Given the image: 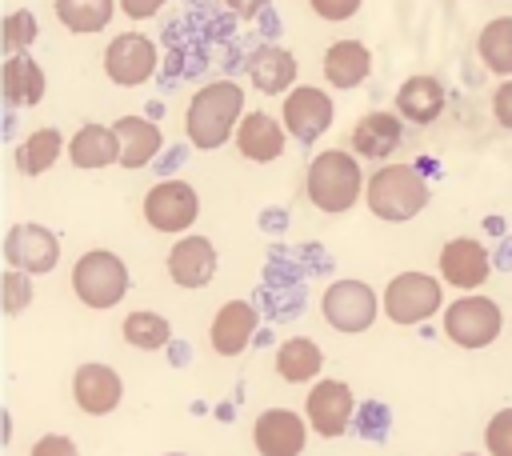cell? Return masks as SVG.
Masks as SVG:
<instances>
[{
    "instance_id": "3957f363",
    "label": "cell",
    "mask_w": 512,
    "mask_h": 456,
    "mask_svg": "<svg viewBox=\"0 0 512 456\" xmlns=\"http://www.w3.org/2000/svg\"><path fill=\"white\" fill-rule=\"evenodd\" d=\"M368 180L360 172V160L344 148H324L320 156H312L308 172H304V192L320 212H348L360 196H364Z\"/></svg>"
},
{
    "instance_id": "e575fe53",
    "label": "cell",
    "mask_w": 512,
    "mask_h": 456,
    "mask_svg": "<svg viewBox=\"0 0 512 456\" xmlns=\"http://www.w3.org/2000/svg\"><path fill=\"white\" fill-rule=\"evenodd\" d=\"M360 4H364V0H308V8H312L320 20H332V24L352 20V16L360 12Z\"/></svg>"
},
{
    "instance_id": "5bb4252c",
    "label": "cell",
    "mask_w": 512,
    "mask_h": 456,
    "mask_svg": "<svg viewBox=\"0 0 512 456\" xmlns=\"http://www.w3.org/2000/svg\"><path fill=\"white\" fill-rule=\"evenodd\" d=\"M304 436H308V428L292 408H268L252 424V444L260 456H300Z\"/></svg>"
},
{
    "instance_id": "8d00e7d4",
    "label": "cell",
    "mask_w": 512,
    "mask_h": 456,
    "mask_svg": "<svg viewBox=\"0 0 512 456\" xmlns=\"http://www.w3.org/2000/svg\"><path fill=\"white\" fill-rule=\"evenodd\" d=\"M492 116H496V124H500V128H508V132H512V76H508V80H500V88L492 92Z\"/></svg>"
},
{
    "instance_id": "52a82bcc",
    "label": "cell",
    "mask_w": 512,
    "mask_h": 456,
    "mask_svg": "<svg viewBox=\"0 0 512 456\" xmlns=\"http://www.w3.org/2000/svg\"><path fill=\"white\" fill-rule=\"evenodd\" d=\"M160 52L144 32H120L104 48V76L120 88H140L156 76Z\"/></svg>"
},
{
    "instance_id": "1f68e13d",
    "label": "cell",
    "mask_w": 512,
    "mask_h": 456,
    "mask_svg": "<svg viewBox=\"0 0 512 456\" xmlns=\"http://www.w3.org/2000/svg\"><path fill=\"white\" fill-rule=\"evenodd\" d=\"M0 284H4V312L8 316H20L32 304V276L20 272V268H8Z\"/></svg>"
},
{
    "instance_id": "7c38bea8",
    "label": "cell",
    "mask_w": 512,
    "mask_h": 456,
    "mask_svg": "<svg viewBox=\"0 0 512 456\" xmlns=\"http://www.w3.org/2000/svg\"><path fill=\"white\" fill-rule=\"evenodd\" d=\"M304 412H308V424L320 432V436H344L348 424L356 420V400H352V388L344 380H320L308 388V400H304Z\"/></svg>"
},
{
    "instance_id": "8992f818",
    "label": "cell",
    "mask_w": 512,
    "mask_h": 456,
    "mask_svg": "<svg viewBox=\"0 0 512 456\" xmlns=\"http://www.w3.org/2000/svg\"><path fill=\"white\" fill-rule=\"evenodd\" d=\"M504 328L500 304L488 296H460L444 312V336L456 348H488Z\"/></svg>"
},
{
    "instance_id": "7402d4cb",
    "label": "cell",
    "mask_w": 512,
    "mask_h": 456,
    "mask_svg": "<svg viewBox=\"0 0 512 456\" xmlns=\"http://www.w3.org/2000/svg\"><path fill=\"white\" fill-rule=\"evenodd\" d=\"M248 76H252L256 92H268V96L292 92V84H296V56L288 48H280V44H264L248 60Z\"/></svg>"
},
{
    "instance_id": "30bf717a",
    "label": "cell",
    "mask_w": 512,
    "mask_h": 456,
    "mask_svg": "<svg viewBox=\"0 0 512 456\" xmlns=\"http://www.w3.org/2000/svg\"><path fill=\"white\" fill-rule=\"evenodd\" d=\"M332 116H336L332 96L312 88V84H296L284 96V108H280V120H284L288 136L300 140V144H316L332 128Z\"/></svg>"
},
{
    "instance_id": "4fadbf2b",
    "label": "cell",
    "mask_w": 512,
    "mask_h": 456,
    "mask_svg": "<svg viewBox=\"0 0 512 456\" xmlns=\"http://www.w3.org/2000/svg\"><path fill=\"white\" fill-rule=\"evenodd\" d=\"M488 272H492V260H488V248L480 240L456 236V240H448L440 248V276H444V284L472 292V288H480L488 280Z\"/></svg>"
},
{
    "instance_id": "44dd1931",
    "label": "cell",
    "mask_w": 512,
    "mask_h": 456,
    "mask_svg": "<svg viewBox=\"0 0 512 456\" xmlns=\"http://www.w3.org/2000/svg\"><path fill=\"white\" fill-rule=\"evenodd\" d=\"M116 136H120V168H148L164 144L160 124H152L148 116H120L112 120Z\"/></svg>"
},
{
    "instance_id": "d6986e66",
    "label": "cell",
    "mask_w": 512,
    "mask_h": 456,
    "mask_svg": "<svg viewBox=\"0 0 512 456\" xmlns=\"http://www.w3.org/2000/svg\"><path fill=\"white\" fill-rule=\"evenodd\" d=\"M404 116L400 112H364L356 124H352V152L356 156H368V160H384L396 152L400 136H404Z\"/></svg>"
},
{
    "instance_id": "836d02e7",
    "label": "cell",
    "mask_w": 512,
    "mask_h": 456,
    "mask_svg": "<svg viewBox=\"0 0 512 456\" xmlns=\"http://www.w3.org/2000/svg\"><path fill=\"white\" fill-rule=\"evenodd\" d=\"M352 424H356V428H360L364 436H372V440H380V436L388 432V408L372 400V404H364V408L356 412V420H352Z\"/></svg>"
},
{
    "instance_id": "6da1fadb",
    "label": "cell",
    "mask_w": 512,
    "mask_h": 456,
    "mask_svg": "<svg viewBox=\"0 0 512 456\" xmlns=\"http://www.w3.org/2000/svg\"><path fill=\"white\" fill-rule=\"evenodd\" d=\"M240 120H244V88L236 80H212L200 92H192L184 108V136L192 140V148L212 152L228 136H236Z\"/></svg>"
},
{
    "instance_id": "7a4b0ae2",
    "label": "cell",
    "mask_w": 512,
    "mask_h": 456,
    "mask_svg": "<svg viewBox=\"0 0 512 456\" xmlns=\"http://www.w3.org/2000/svg\"><path fill=\"white\" fill-rule=\"evenodd\" d=\"M364 200L372 208L376 220L384 224H404L412 216H420L432 200V188L424 180V172L416 164H380L372 176H368V188H364Z\"/></svg>"
},
{
    "instance_id": "f1b7e54d",
    "label": "cell",
    "mask_w": 512,
    "mask_h": 456,
    "mask_svg": "<svg viewBox=\"0 0 512 456\" xmlns=\"http://www.w3.org/2000/svg\"><path fill=\"white\" fill-rule=\"evenodd\" d=\"M64 156V136L56 128H36L32 136H24V144L16 148V168L24 176H40L48 172L56 160Z\"/></svg>"
},
{
    "instance_id": "60d3db41",
    "label": "cell",
    "mask_w": 512,
    "mask_h": 456,
    "mask_svg": "<svg viewBox=\"0 0 512 456\" xmlns=\"http://www.w3.org/2000/svg\"><path fill=\"white\" fill-rule=\"evenodd\" d=\"M464 456H476V452H464Z\"/></svg>"
},
{
    "instance_id": "ab89813d",
    "label": "cell",
    "mask_w": 512,
    "mask_h": 456,
    "mask_svg": "<svg viewBox=\"0 0 512 456\" xmlns=\"http://www.w3.org/2000/svg\"><path fill=\"white\" fill-rule=\"evenodd\" d=\"M168 456H184V452H168Z\"/></svg>"
},
{
    "instance_id": "f546056e",
    "label": "cell",
    "mask_w": 512,
    "mask_h": 456,
    "mask_svg": "<svg viewBox=\"0 0 512 456\" xmlns=\"http://www.w3.org/2000/svg\"><path fill=\"white\" fill-rule=\"evenodd\" d=\"M120 332H124V340H128L132 348H140V352H160V348L172 340V324H168L160 312H148V308L128 312Z\"/></svg>"
},
{
    "instance_id": "5b68a950",
    "label": "cell",
    "mask_w": 512,
    "mask_h": 456,
    "mask_svg": "<svg viewBox=\"0 0 512 456\" xmlns=\"http://www.w3.org/2000/svg\"><path fill=\"white\" fill-rule=\"evenodd\" d=\"M444 304V288L436 276L428 272H400L392 276V284L384 288V316L392 324H424L428 316H436Z\"/></svg>"
},
{
    "instance_id": "484cf974",
    "label": "cell",
    "mask_w": 512,
    "mask_h": 456,
    "mask_svg": "<svg viewBox=\"0 0 512 456\" xmlns=\"http://www.w3.org/2000/svg\"><path fill=\"white\" fill-rule=\"evenodd\" d=\"M476 56L500 80L512 76V16H492L476 36Z\"/></svg>"
},
{
    "instance_id": "ffe728a7",
    "label": "cell",
    "mask_w": 512,
    "mask_h": 456,
    "mask_svg": "<svg viewBox=\"0 0 512 456\" xmlns=\"http://www.w3.org/2000/svg\"><path fill=\"white\" fill-rule=\"evenodd\" d=\"M68 160L84 172L120 164V136L112 124H80L68 140Z\"/></svg>"
},
{
    "instance_id": "f35d334b",
    "label": "cell",
    "mask_w": 512,
    "mask_h": 456,
    "mask_svg": "<svg viewBox=\"0 0 512 456\" xmlns=\"http://www.w3.org/2000/svg\"><path fill=\"white\" fill-rule=\"evenodd\" d=\"M224 4H228L236 16H244V20H248V16H260V12H264L272 0H224Z\"/></svg>"
},
{
    "instance_id": "83f0119b",
    "label": "cell",
    "mask_w": 512,
    "mask_h": 456,
    "mask_svg": "<svg viewBox=\"0 0 512 456\" xmlns=\"http://www.w3.org/2000/svg\"><path fill=\"white\" fill-rule=\"evenodd\" d=\"M116 8H120V0H52L56 20L68 32H76V36H88V32L108 28V20H112Z\"/></svg>"
},
{
    "instance_id": "e0dca14e",
    "label": "cell",
    "mask_w": 512,
    "mask_h": 456,
    "mask_svg": "<svg viewBox=\"0 0 512 456\" xmlns=\"http://www.w3.org/2000/svg\"><path fill=\"white\" fill-rule=\"evenodd\" d=\"M284 140H288L284 120H276L268 112H244V120L236 128V148L252 164H272L284 152Z\"/></svg>"
},
{
    "instance_id": "ac0fdd59",
    "label": "cell",
    "mask_w": 512,
    "mask_h": 456,
    "mask_svg": "<svg viewBox=\"0 0 512 456\" xmlns=\"http://www.w3.org/2000/svg\"><path fill=\"white\" fill-rule=\"evenodd\" d=\"M256 308L248 304V300H228V304H220L216 308V316H212V328H208V340H212V348L220 352V356H240L244 348H248V340H252V332H256Z\"/></svg>"
},
{
    "instance_id": "9a60e30c",
    "label": "cell",
    "mask_w": 512,
    "mask_h": 456,
    "mask_svg": "<svg viewBox=\"0 0 512 456\" xmlns=\"http://www.w3.org/2000/svg\"><path fill=\"white\" fill-rule=\"evenodd\" d=\"M124 396V380L116 376V368L108 364H80L76 376H72V400L80 412L88 416H108Z\"/></svg>"
},
{
    "instance_id": "9c48e42d",
    "label": "cell",
    "mask_w": 512,
    "mask_h": 456,
    "mask_svg": "<svg viewBox=\"0 0 512 456\" xmlns=\"http://www.w3.org/2000/svg\"><path fill=\"white\" fill-rule=\"evenodd\" d=\"M200 216V196L188 180H156L144 196V220L156 232H188Z\"/></svg>"
},
{
    "instance_id": "2e32d148",
    "label": "cell",
    "mask_w": 512,
    "mask_h": 456,
    "mask_svg": "<svg viewBox=\"0 0 512 456\" xmlns=\"http://www.w3.org/2000/svg\"><path fill=\"white\" fill-rule=\"evenodd\" d=\"M168 276L180 288H208L216 276V244L208 236H180L168 252Z\"/></svg>"
},
{
    "instance_id": "d6a6232c",
    "label": "cell",
    "mask_w": 512,
    "mask_h": 456,
    "mask_svg": "<svg viewBox=\"0 0 512 456\" xmlns=\"http://www.w3.org/2000/svg\"><path fill=\"white\" fill-rule=\"evenodd\" d=\"M484 448H488V456H512V408H504L488 420Z\"/></svg>"
},
{
    "instance_id": "603a6c76",
    "label": "cell",
    "mask_w": 512,
    "mask_h": 456,
    "mask_svg": "<svg viewBox=\"0 0 512 456\" xmlns=\"http://www.w3.org/2000/svg\"><path fill=\"white\" fill-rule=\"evenodd\" d=\"M444 84L436 76H408L400 88H396V112L412 124H432L440 112H444Z\"/></svg>"
},
{
    "instance_id": "d590c367",
    "label": "cell",
    "mask_w": 512,
    "mask_h": 456,
    "mask_svg": "<svg viewBox=\"0 0 512 456\" xmlns=\"http://www.w3.org/2000/svg\"><path fill=\"white\" fill-rule=\"evenodd\" d=\"M28 456H76V444H72V436L48 432V436H40V440L32 444V452H28Z\"/></svg>"
},
{
    "instance_id": "8fae6325",
    "label": "cell",
    "mask_w": 512,
    "mask_h": 456,
    "mask_svg": "<svg viewBox=\"0 0 512 456\" xmlns=\"http://www.w3.org/2000/svg\"><path fill=\"white\" fill-rule=\"evenodd\" d=\"M4 260H8V268H20L28 276H44L60 260V240L44 224H12L4 236Z\"/></svg>"
},
{
    "instance_id": "4dcf8cb0",
    "label": "cell",
    "mask_w": 512,
    "mask_h": 456,
    "mask_svg": "<svg viewBox=\"0 0 512 456\" xmlns=\"http://www.w3.org/2000/svg\"><path fill=\"white\" fill-rule=\"evenodd\" d=\"M36 32H40V24H36V16H32L28 8L8 12V16H4V52L16 56V52L32 48V44H36Z\"/></svg>"
},
{
    "instance_id": "4316f807",
    "label": "cell",
    "mask_w": 512,
    "mask_h": 456,
    "mask_svg": "<svg viewBox=\"0 0 512 456\" xmlns=\"http://www.w3.org/2000/svg\"><path fill=\"white\" fill-rule=\"evenodd\" d=\"M320 368H324V352L308 336H292L276 348V372L288 384H304V380L320 376Z\"/></svg>"
},
{
    "instance_id": "277c9868",
    "label": "cell",
    "mask_w": 512,
    "mask_h": 456,
    "mask_svg": "<svg viewBox=\"0 0 512 456\" xmlns=\"http://www.w3.org/2000/svg\"><path fill=\"white\" fill-rule=\"evenodd\" d=\"M128 284V264L108 248H92L72 264V292L88 308H116Z\"/></svg>"
},
{
    "instance_id": "d4e9b609",
    "label": "cell",
    "mask_w": 512,
    "mask_h": 456,
    "mask_svg": "<svg viewBox=\"0 0 512 456\" xmlns=\"http://www.w3.org/2000/svg\"><path fill=\"white\" fill-rule=\"evenodd\" d=\"M44 92H48V76H44V68L32 56L16 52V56L4 60V100L12 108H20V104L36 108L44 100Z\"/></svg>"
},
{
    "instance_id": "cb8c5ba5",
    "label": "cell",
    "mask_w": 512,
    "mask_h": 456,
    "mask_svg": "<svg viewBox=\"0 0 512 456\" xmlns=\"http://www.w3.org/2000/svg\"><path fill=\"white\" fill-rule=\"evenodd\" d=\"M372 72V52L360 40H336L324 52V80L332 88H356Z\"/></svg>"
},
{
    "instance_id": "74e56055",
    "label": "cell",
    "mask_w": 512,
    "mask_h": 456,
    "mask_svg": "<svg viewBox=\"0 0 512 456\" xmlns=\"http://www.w3.org/2000/svg\"><path fill=\"white\" fill-rule=\"evenodd\" d=\"M164 4H168V0H120V12H124L128 20H148V16H156Z\"/></svg>"
},
{
    "instance_id": "ba28073f",
    "label": "cell",
    "mask_w": 512,
    "mask_h": 456,
    "mask_svg": "<svg viewBox=\"0 0 512 456\" xmlns=\"http://www.w3.org/2000/svg\"><path fill=\"white\" fill-rule=\"evenodd\" d=\"M320 312L336 332H368L380 312V300L364 280H336L324 288Z\"/></svg>"
}]
</instances>
